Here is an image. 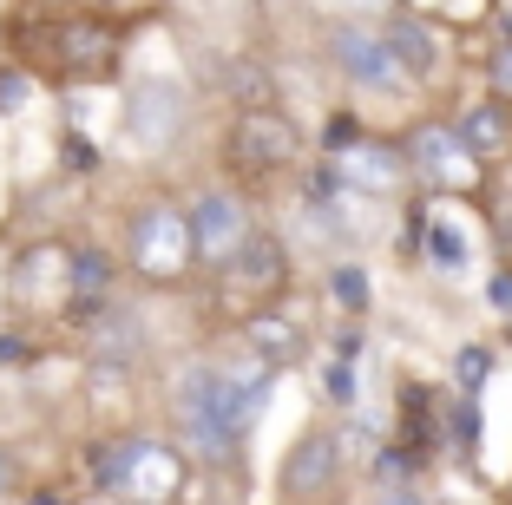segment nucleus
Returning <instances> with one entry per match:
<instances>
[{
	"label": "nucleus",
	"instance_id": "obj_24",
	"mask_svg": "<svg viewBox=\"0 0 512 505\" xmlns=\"http://www.w3.org/2000/svg\"><path fill=\"white\" fill-rule=\"evenodd\" d=\"M486 92L512 105V33H506V40L493 46V60H486Z\"/></svg>",
	"mask_w": 512,
	"mask_h": 505
},
{
	"label": "nucleus",
	"instance_id": "obj_27",
	"mask_svg": "<svg viewBox=\"0 0 512 505\" xmlns=\"http://www.w3.org/2000/svg\"><path fill=\"white\" fill-rule=\"evenodd\" d=\"M368 355V328H355V315L342 322V335H335V361H362Z\"/></svg>",
	"mask_w": 512,
	"mask_h": 505
},
{
	"label": "nucleus",
	"instance_id": "obj_22",
	"mask_svg": "<svg viewBox=\"0 0 512 505\" xmlns=\"http://www.w3.org/2000/svg\"><path fill=\"white\" fill-rule=\"evenodd\" d=\"M486 374H493V348L486 342H467L460 355H453V387H460V394H480Z\"/></svg>",
	"mask_w": 512,
	"mask_h": 505
},
{
	"label": "nucleus",
	"instance_id": "obj_4",
	"mask_svg": "<svg viewBox=\"0 0 512 505\" xmlns=\"http://www.w3.org/2000/svg\"><path fill=\"white\" fill-rule=\"evenodd\" d=\"M119 125L125 138H132L138 158H165V151L184 145V132H191V92L178 86V79H132L119 99Z\"/></svg>",
	"mask_w": 512,
	"mask_h": 505
},
{
	"label": "nucleus",
	"instance_id": "obj_25",
	"mask_svg": "<svg viewBox=\"0 0 512 505\" xmlns=\"http://www.w3.org/2000/svg\"><path fill=\"white\" fill-rule=\"evenodd\" d=\"M27 92H33V73L27 66H7V73H0V112H20Z\"/></svg>",
	"mask_w": 512,
	"mask_h": 505
},
{
	"label": "nucleus",
	"instance_id": "obj_8",
	"mask_svg": "<svg viewBox=\"0 0 512 505\" xmlns=\"http://www.w3.org/2000/svg\"><path fill=\"white\" fill-rule=\"evenodd\" d=\"M217 289H224V302H237L243 315L283 302V289H289V243L276 237V230L256 223L250 237L237 243V256L217 269Z\"/></svg>",
	"mask_w": 512,
	"mask_h": 505
},
{
	"label": "nucleus",
	"instance_id": "obj_20",
	"mask_svg": "<svg viewBox=\"0 0 512 505\" xmlns=\"http://www.w3.org/2000/svg\"><path fill=\"white\" fill-rule=\"evenodd\" d=\"M440 427H447L453 453L473 460V453H480V394H447V401H440Z\"/></svg>",
	"mask_w": 512,
	"mask_h": 505
},
{
	"label": "nucleus",
	"instance_id": "obj_10",
	"mask_svg": "<svg viewBox=\"0 0 512 505\" xmlns=\"http://www.w3.org/2000/svg\"><path fill=\"white\" fill-rule=\"evenodd\" d=\"M302 158V125L276 105H256L230 125V164H237L243 178H276L289 164Z\"/></svg>",
	"mask_w": 512,
	"mask_h": 505
},
{
	"label": "nucleus",
	"instance_id": "obj_30",
	"mask_svg": "<svg viewBox=\"0 0 512 505\" xmlns=\"http://www.w3.org/2000/svg\"><path fill=\"white\" fill-rule=\"evenodd\" d=\"M20 361H33V342L27 335H0V368H20Z\"/></svg>",
	"mask_w": 512,
	"mask_h": 505
},
{
	"label": "nucleus",
	"instance_id": "obj_16",
	"mask_svg": "<svg viewBox=\"0 0 512 505\" xmlns=\"http://www.w3.org/2000/svg\"><path fill=\"white\" fill-rule=\"evenodd\" d=\"M243 342H250V355L263 361V368H296L302 348H309V335H302L296 315H283V302H270V309H250L243 315Z\"/></svg>",
	"mask_w": 512,
	"mask_h": 505
},
{
	"label": "nucleus",
	"instance_id": "obj_13",
	"mask_svg": "<svg viewBox=\"0 0 512 505\" xmlns=\"http://www.w3.org/2000/svg\"><path fill=\"white\" fill-rule=\"evenodd\" d=\"M184 217H191V256L211 269V276L230 263V256H237V243L256 230L250 204H243L237 191H204L191 210H184Z\"/></svg>",
	"mask_w": 512,
	"mask_h": 505
},
{
	"label": "nucleus",
	"instance_id": "obj_2",
	"mask_svg": "<svg viewBox=\"0 0 512 505\" xmlns=\"http://www.w3.org/2000/svg\"><path fill=\"white\" fill-rule=\"evenodd\" d=\"M86 473H92V486H99V492H119V499H132V505H178L191 466H184V446H171V440L119 433V440L92 446Z\"/></svg>",
	"mask_w": 512,
	"mask_h": 505
},
{
	"label": "nucleus",
	"instance_id": "obj_7",
	"mask_svg": "<svg viewBox=\"0 0 512 505\" xmlns=\"http://www.w3.org/2000/svg\"><path fill=\"white\" fill-rule=\"evenodd\" d=\"M125 53V33H112L106 20H60V27H40V46H33V66H46L53 79H99L112 73Z\"/></svg>",
	"mask_w": 512,
	"mask_h": 505
},
{
	"label": "nucleus",
	"instance_id": "obj_18",
	"mask_svg": "<svg viewBox=\"0 0 512 505\" xmlns=\"http://www.w3.org/2000/svg\"><path fill=\"white\" fill-rule=\"evenodd\" d=\"M112 289H119V263H112L99 243H79L73 250V302H66V315H73V322H92V315L112 302Z\"/></svg>",
	"mask_w": 512,
	"mask_h": 505
},
{
	"label": "nucleus",
	"instance_id": "obj_26",
	"mask_svg": "<svg viewBox=\"0 0 512 505\" xmlns=\"http://www.w3.org/2000/svg\"><path fill=\"white\" fill-rule=\"evenodd\" d=\"M486 309L499 322H512V269H493V283H486Z\"/></svg>",
	"mask_w": 512,
	"mask_h": 505
},
{
	"label": "nucleus",
	"instance_id": "obj_32",
	"mask_svg": "<svg viewBox=\"0 0 512 505\" xmlns=\"http://www.w3.org/2000/svg\"><path fill=\"white\" fill-rule=\"evenodd\" d=\"M53 7H73V14H92V7H106V0H53Z\"/></svg>",
	"mask_w": 512,
	"mask_h": 505
},
{
	"label": "nucleus",
	"instance_id": "obj_21",
	"mask_svg": "<svg viewBox=\"0 0 512 505\" xmlns=\"http://www.w3.org/2000/svg\"><path fill=\"white\" fill-rule=\"evenodd\" d=\"M329 296H335V309H342V315L362 322V315L375 309V276H368L362 263H335L329 269Z\"/></svg>",
	"mask_w": 512,
	"mask_h": 505
},
{
	"label": "nucleus",
	"instance_id": "obj_33",
	"mask_svg": "<svg viewBox=\"0 0 512 505\" xmlns=\"http://www.w3.org/2000/svg\"><path fill=\"white\" fill-rule=\"evenodd\" d=\"M362 7H375V0H362Z\"/></svg>",
	"mask_w": 512,
	"mask_h": 505
},
{
	"label": "nucleus",
	"instance_id": "obj_29",
	"mask_svg": "<svg viewBox=\"0 0 512 505\" xmlns=\"http://www.w3.org/2000/svg\"><path fill=\"white\" fill-rule=\"evenodd\" d=\"M329 394H335V407H355V374H348V361L329 368Z\"/></svg>",
	"mask_w": 512,
	"mask_h": 505
},
{
	"label": "nucleus",
	"instance_id": "obj_9",
	"mask_svg": "<svg viewBox=\"0 0 512 505\" xmlns=\"http://www.w3.org/2000/svg\"><path fill=\"white\" fill-rule=\"evenodd\" d=\"M322 158L335 164V178H342L348 191L375 197V204H401V197L414 191V164H407V151H401V145H388V138L355 132L348 145L322 151Z\"/></svg>",
	"mask_w": 512,
	"mask_h": 505
},
{
	"label": "nucleus",
	"instance_id": "obj_6",
	"mask_svg": "<svg viewBox=\"0 0 512 505\" xmlns=\"http://www.w3.org/2000/svg\"><path fill=\"white\" fill-rule=\"evenodd\" d=\"M0 296L14 302L20 315H66V302H73V243H20L14 263L0 269Z\"/></svg>",
	"mask_w": 512,
	"mask_h": 505
},
{
	"label": "nucleus",
	"instance_id": "obj_12",
	"mask_svg": "<svg viewBox=\"0 0 512 505\" xmlns=\"http://www.w3.org/2000/svg\"><path fill=\"white\" fill-rule=\"evenodd\" d=\"M342 473H348V460H342V446H335V427H309V433H296V446L283 453L276 486H283L289 505H316L342 486Z\"/></svg>",
	"mask_w": 512,
	"mask_h": 505
},
{
	"label": "nucleus",
	"instance_id": "obj_19",
	"mask_svg": "<svg viewBox=\"0 0 512 505\" xmlns=\"http://www.w3.org/2000/svg\"><path fill=\"white\" fill-rule=\"evenodd\" d=\"M453 125H460V138L473 145V158H480V164H499L512 151V105L493 99V92H486L480 105H467Z\"/></svg>",
	"mask_w": 512,
	"mask_h": 505
},
{
	"label": "nucleus",
	"instance_id": "obj_17",
	"mask_svg": "<svg viewBox=\"0 0 512 505\" xmlns=\"http://www.w3.org/2000/svg\"><path fill=\"white\" fill-rule=\"evenodd\" d=\"M381 40H388V53L401 60V73L414 79V86L440 73V33H434L427 14H394L388 27H381Z\"/></svg>",
	"mask_w": 512,
	"mask_h": 505
},
{
	"label": "nucleus",
	"instance_id": "obj_1",
	"mask_svg": "<svg viewBox=\"0 0 512 505\" xmlns=\"http://www.w3.org/2000/svg\"><path fill=\"white\" fill-rule=\"evenodd\" d=\"M276 368L250 361V368H224V361H191L171 381V420H178L184 453L204 460H237V446L256 433L263 407H270Z\"/></svg>",
	"mask_w": 512,
	"mask_h": 505
},
{
	"label": "nucleus",
	"instance_id": "obj_23",
	"mask_svg": "<svg viewBox=\"0 0 512 505\" xmlns=\"http://www.w3.org/2000/svg\"><path fill=\"white\" fill-rule=\"evenodd\" d=\"M335 446H342V460H348V466H368V460L381 453L375 427H362V420H342V427H335Z\"/></svg>",
	"mask_w": 512,
	"mask_h": 505
},
{
	"label": "nucleus",
	"instance_id": "obj_28",
	"mask_svg": "<svg viewBox=\"0 0 512 505\" xmlns=\"http://www.w3.org/2000/svg\"><path fill=\"white\" fill-rule=\"evenodd\" d=\"M20 499V460H14V446L0 440V505H14Z\"/></svg>",
	"mask_w": 512,
	"mask_h": 505
},
{
	"label": "nucleus",
	"instance_id": "obj_34",
	"mask_svg": "<svg viewBox=\"0 0 512 505\" xmlns=\"http://www.w3.org/2000/svg\"><path fill=\"white\" fill-rule=\"evenodd\" d=\"M0 302H7V296H0Z\"/></svg>",
	"mask_w": 512,
	"mask_h": 505
},
{
	"label": "nucleus",
	"instance_id": "obj_11",
	"mask_svg": "<svg viewBox=\"0 0 512 505\" xmlns=\"http://www.w3.org/2000/svg\"><path fill=\"white\" fill-rule=\"evenodd\" d=\"M329 60H335V73H342L348 86H362V92H407L414 86V79L401 73V60L388 53L381 27H355V20L329 27Z\"/></svg>",
	"mask_w": 512,
	"mask_h": 505
},
{
	"label": "nucleus",
	"instance_id": "obj_15",
	"mask_svg": "<svg viewBox=\"0 0 512 505\" xmlns=\"http://www.w3.org/2000/svg\"><path fill=\"white\" fill-rule=\"evenodd\" d=\"M145 348H151L145 315H138L132 302H119V296H112L106 309L86 322V355L99 361V368H138V361H145Z\"/></svg>",
	"mask_w": 512,
	"mask_h": 505
},
{
	"label": "nucleus",
	"instance_id": "obj_14",
	"mask_svg": "<svg viewBox=\"0 0 512 505\" xmlns=\"http://www.w3.org/2000/svg\"><path fill=\"white\" fill-rule=\"evenodd\" d=\"M401 250H414L421 263H434L440 276H467V263H473V230L453 210H440V204H414V217H407V243Z\"/></svg>",
	"mask_w": 512,
	"mask_h": 505
},
{
	"label": "nucleus",
	"instance_id": "obj_3",
	"mask_svg": "<svg viewBox=\"0 0 512 505\" xmlns=\"http://www.w3.org/2000/svg\"><path fill=\"white\" fill-rule=\"evenodd\" d=\"M125 269H132L138 283H151V289H171V283H184L197 269V256H191V217H184L171 197H151V204H138L132 217H125Z\"/></svg>",
	"mask_w": 512,
	"mask_h": 505
},
{
	"label": "nucleus",
	"instance_id": "obj_31",
	"mask_svg": "<svg viewBox=\"0 0 512 505\" xmlns=\"http://www.w3.org/2000/svg\"><path fill=\"white\" fill-rule=\"evenodd\" d=\"M381 505H440V499H427V492L414 486V479H401V486H394V492H388Z\"/></svg>",
	"mask_w": 512,
	"mask_h": 505
},
{
	"label": "nucleus",
	"instance_id": "obj_5",
	"mask_svg": "<svg viewBox=\"0 0 512 505\" xmlns=\"http://www.w3.org/2000/svg\"><path fill=\"white\" fill-rule=\"evenodd\" d=\"M401 151H407V164H414V184H421V191H434V197L486 191V164L473 158V145L460 138V125L427 119V125H414V132L401 138Z\"/></svg>",
	"mask_w": 512,
	"mask_h": 505
}]
</instances>
